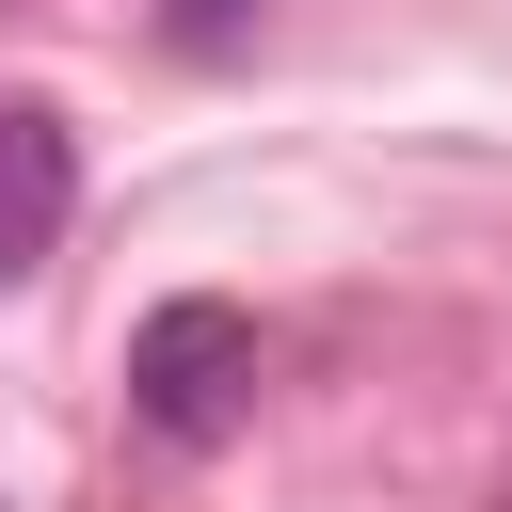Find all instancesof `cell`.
Here are the masks:
<instances>
[{
  "label": "cell",
  "instance_id": "cell-3",
  "mask_svg": "<svg viewBox=\"0 0 512 512\" xmlns=\"http://www.w3.org/2000/svg\"><path fill=\"white\" fill-rule=\"evenodd\" d=\"M240 32H256V0H176V48H192V64H224Z\"/></svg>",
  "mask_w": 512,
  "mask_h": 512
},
{
  "label": "cell",
  "instance_id": "cell-4",
  "mask_svg": "<svg viewBox=\"0 0 512 512\" xmlns=\"http://www.w3.org/2000/svg\"><path fill=\"white\" fill-rule=\"evenodd\" d=\"M496 512H512V464H496Z\"/></svg>",
  "mask_w": 512,
  "mask_h": 512
},
{
  "label": "cell",
  "instance_id": "cell-1",
  "mask_svg": "<svg viewBox=\"0 0 512 512\" xmlns=\"http://www.w3.org/2000/svg\"><path fill=\"white\" fill-rule=\"evenodd\" d=\"M256 320L240 304H208V288H176V304H144V336H128V416L160 432V448H224L240 416H256Z\"/></svg>",
  "mask_w": 512,
  "mask_h": 512
},
{
  "label": "cell",
  "instance_id": "cell-2",
  "mask_svg": "<svg viewBox=\"0 0 512 512\" xmlns=\"http://www.w3.org/2000/svg\"><path fill=\"white\" fill-rule=\"evenodd\" d=\"M64 224H80V144H64V112H48V96H0V288H16V272H48V256H64Z\"/></svg>",
  "mask_w": 512,
  "mask_h": 512
}]
</instances>
